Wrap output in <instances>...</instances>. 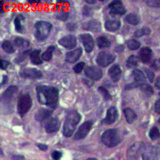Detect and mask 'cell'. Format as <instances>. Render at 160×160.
<instances>
[{
	"label": "cell",
	"mask_w": 160,
	"mask_h": 160,
	"mask_svg": "<svg viewBox=\"0 0 160 160\" xmlns=\"http://www.w3.org/2000/svg\"><path fill=\"white\" fill-rule=\"evenodd\" d=\"M36 92L38 101L41 104H45L52 109L57 107L59 91L56 88L39 85L36 87Z\"/></svg>",
	"instance_id": "cell-1"
},
{
	"label": "cell",
	"mask_w": 160,
	"mask_h": 160,
	"mask_svg": "<svg viewBox=\"0 0 160 160\" xmlns=\"http://www.w3.org/2000/svg\"><path fill=\"white\" fill-rule=\"evenodd\" d=\"M80 120L81 115L76 111H69L66 116L63 126V134L66 137L71 136Z\"/></svg>",
	"instance_id": "cell-2"
},
{
	"label": "cell",
	"mask_w": 160,
	"mask_h": 160,
	"mask_svg": "<svg viewBox=\"0 0 160 160\" xmlns=\"http://www.w3.org/2000/svg\"><path fill=\"white\" fill-rule=\"evenodd\" d=\"M101 141L104 145L111 148L117 146L121 141V136L118 129H110L103 132Z\"/></svg>",
	"instance_id": "cell-3"
},
{
	"label": "cell",
	"mask_w": 160,
	"mask_h": 160,
	"mask_svg": "<svg viewBox=\"0 0 160 160\" xmlns=\"http://www.w3.org/2000/svg\"><path fill=\"white\" fill-rule=\"evenodd\" d=\"M34 27L36 28L34 36L36 39L39 41H42L46 39L48 36L52 26L48 22L40 21L35 24Z\"/></svg>",
	"instance_id": "cell-4"
},
{
	"label": "cell",
	"mask_w": 160,
	"mask_h": 160,
	"mask_svg": "<svg viewBox=\"0 0 160 160\" xmlns=\"http://www.w3.org/2000/svg\"><path fill=\"white\" fill-rule=\"evenodd\" d=\"M32 106V99L29 94H25L22 95L18 102V112L21 116H23L29 111Z\"/></svg>",
	"instance_id": "cell-5"
},
{
	"label": "cell",
	"mask_w": 160,
	"mask_h": 160,
	"mask_svg": "<svg viewBox=\"0 0 160 160\" xmlns=\"http://www.w3.org/2000/svg\"><path fill=\"white\" fill-rule=\"evenodd\" d=\"M115 56L106 51L99 52L96 58V62L102 67H106L112 63L115 59Z\"/></svg>",
	"instance_id": "cell-6"
},
{
	"label": "cell",
	"mask_w": 160,
	"mask_h": 160,
	"mask_svg": "<svg viewBox=\"0 0 160 160\" xmlns=\"http://www.w3.org/2000/svg\"><path fill=\"white\" fill-rule=\"evenodd\" d=\"M142 160H158V154L155 146L151 144L144 145L142 151Z\"/></svg>",
	"instance_id": "cell-7"
},
{
	"label": "cell",
	"mask_w": 160,
	"mask_h": 160,
	"mask_svg": "<svg viewBox=\"0 0 160 160\" xmlns=\"http://www.w3.org/2000/svg\"><path fill=\"white\" fill-rule=\"evenodd\" d=\"M92 125V122L91 121H87L83 122L79 128L77 132L74 135V139L79 140L84 139L90 131Z\"/></svg>",
	"instance_id": "cell-8"
},
{
	"label": "cell",
	"mask_w": 160,
	"mask_h": 160,
	"mask_svg": "<svg viewBox=\"0 0 160 160\" xmlns=\"http://www.w3.org/2000/svg\"><path fill=\"white\" fill-rule=\"evenodd\" d=\"M60 126V122L58 118L52 117L49 118L48 119L45 121L44 128L47 132L52 133L56 132Z\"/></svg>",
	"instance_id": "cell-9"
},
{
	"label": "cell",
	"mask_w": 160,
	"mask_h": 160,
	"mask_svg": "<svg viewBox=\"0 0 160 160\" xmlns=\"http://www.w3.org/2000/svg\"><path fill=\"white\" fill-rule=\"evenodd\" d=\"M58 43L67 49H72L76 46L77 41L74 36L69 34L62 37L58 41Z\"/></svg>",
	"instance_id": "cell-10"
},
{
	"label": "cell",
	"mask_w": 160,
	"mask_h": 160,
	"mask_svg": "<svg viewBox=\"0 0 160 160\" xmlns=\"http://www.w3.org/2000/svg\"><path fill=\"white\" fill-rule=\"evenodd\" d=\"M84 73L89 78L97 81L101 79L102 76V72L101 69L96 66H89L84 71Z\"/></svg>",
	"instance_id": "cell-11"
},
{
	"label": "cell",
	"mask_w": 160,
	"mask_h": 160,
	"mask_svg": "<svg viewBox=\"0 0 160 160\" xmlns=\"http://www.w3.org/2000/svg\"><path fill=\"white\" fill-rule=\"evenodd\" d=\"M79 38L84 46L85 51L87 52H91L94 46L92 36L89 34H82L79 35Z\"/></svg>",
	"instance_id": "cell-12"
},
{
	"label": "cell",
	"mask_w": 160,
	"mask_h": 160,
	"mask_svg": "<svg viewBox=\"0 0 160 160\" xmlns=\"http://www.w3.org/2000/svg\"><path fill=\"white\" fill-rule=\"evenodd\" d=\"M20 76L25 78L38 79L42 76V72L35 68H26L20 72Z\"/></svg>",
	"instance_id": "cell-13"
},
{
	"label": "cell",
	"mask_w": 160,
	"mask_h": 160,
	"mask_svg": "<svg viewBox=\"0 0 160 160\" xmlns=\"http://www.w3.org/2000/svg\"><path fill=\"white\" fill-rule=\"evenodd\" d=\"M110 13L112 14L122 15L126 13V10L120 1H114L109 4Z\"/></svg>",
	"instance_id": "cell-14"
},
{
	"label": "cell",
	"mask_w": 160,
	"mask_h": 160,
	"mask_svg": "<svg viewBox=\"0 0 160 160\" xmlns=\"http://www.w3.org/2000/svg\"><path fill=\"white\" fill-rule=\"evenodd\" d=\"M144 144L141 142H137L133 144L128 150V155L130 159H134L138 156L139 152H142L144 147Z\"/></svg>",
	"instance_id": "cell-15"
},
{
	"label": "cell",
	"mask_w": 160,
	"mask_h": 160,
	"mask_svg": "<svg viewBox=\"0 0 160 160\" xmlns=\"http://www.w3.org/2000/svg\"><path fill=\"white\" fill-rule=\"evenodd\" d=\"M17 92L18 88L16 86H9L2 94L1 101L4 103L9 102Z\"/></svg>",
	"instance_id": "cell-16"
},
{
	"label": "cell",
	"mask_w": 160,
	"mask_h": 160,
	"mask_svg": "<svg viewBox=\"0 0 160 160\" xmlns=\"http://www.w3.org/2000/svg\"><path fill=\"white\" fill-rule=\"evenodd\" d=\"M118 118V112L115 106H112L108 109L104 122L106 124H111L114 122Z\"/></svg>",
	"instance_id": "cell-17"
},
{
	"label": "cell",
	"mask_w": 160,
	"mask_h": 160,
	"mask_svg": "<svg viewBox=\"0 0 160 160\" xmlns=\"http://www.w3.org/2000/svg\"><path fill=\"white\" fill-rule=\"evenodd\" d=\"M82 50L81 48H78L73 51H69L66 54V61L69 63H74L79 59L81 56Z\"/></svg>",
	"instance_id": "cell-18"
},
{
	"label": "cell",
	"mask_w": 160,
	"mask_h": 160,
	"mask_svg": "<svg viewBox=\"0 0 160 160\" xmlns=\"http://www.w3.org/2000/svg\"><path fill=\"white\" fill-rule=\"evenodd\" d=\"M82 28L86 31L92 32H99L101 31V22L97 20H91L87 22L82 24Z\"/></svg>",
	"instance_id": "cell-19"
},
{
	"label": "cell",
	"mask_w": 160,
	"mask_h": 160,
	"mask_svg": "<svg viewBox=\"0 0 160 160\" xmlns=\"http://www.w3.org/2000/svg\"><path fill=\"white\" fill-rule=\"evenodd\" d=\"M152 51L148 47H144L139 52L140 60L144 63H149L152 59Z\"/></svg>",
	"instance_id": "cell-20"
},
{
	"label": "cell",
	"mask_w": 160,
	"mask_h": 160,
	"mask_svg": "<svg viewBox=\"0 0 160 160\" xmlns=\"http://www.w3.org/2000/svg\"><path fill=\"white\" fill-rule=\"evenodd\" d=\"M52 113V111L51 110L46 108H41L36 113L35 119L38 121L42 122L48 119Z\"/></svg>",
	"instance_id": "cell-21"
},
{
	"label": "cell",
	"mask_w": 160,
	"mask_h": 160,
	"mask_svg": "<svg viewBox=\"0 0 160 160\" xmlns=\"http://www.w3.org/2000/svg\"><path fill=\"white\" fill-rule=\"evenodd\" d=\"M105 28L111 32H114L119 29L121 26V21L115 18L108 19L106 20L105 24Z\"/></svg>",
	"instance_id": "cell-22"
},
{
	"label": "cell",
	"mask_w": 160,
	"mask_h": 160,
	"mask_svg": "<svg viewBox=\"0 0 160 160\" xmlns=\"http://www.w3.org/2000/svg\"><path fill=\"white\" fill-rule=\"evenodd\" d=\"M108 75L114 82H118L121 76V68L118 64L113 65L109 69Z\"/></svg>",
	"instance_id": "cell-23"
},
{
	"label": "cell",
	"mask_w": 160,
	"mask_h": 160,
	"mask_svg": "<svg viewBox=\"0 0 160 160\" xmlns=\"http://www.w3.org/2000/svg\"><path fill=\"white\" fill-rule=\"evenodd\" d=\"M132 76L135 82L139 86L143 82L146 81V77L143 72L139 69H134L132 71Z\"/></svg>",
	"instance_id": "cell-24"
},
{
	"label": "cell",
	"mask_w": 160,
	"mask_h": 160,
	"mask_svg": "<svg viewBox=\"0 0 160 160\" xmlns=\"http://www.w3.org/2000/svg\"><path fill=\"white\" fill-rule=\"evenodd\" d=\"M124 114L126 118V119L128 123H132L136 119L137 116L134 111L129 108H126L124 109Z\"/></svg>",
	"instance_id": "cell-25"
},
{
	"label": "cell",
	"mask_w": 160,
	"mask_h": 160,
	"mask_svg": "<svg viewBox=\"0 0 160 160\" xmlns=\"http://www.w3.org/2000/svg\"><path fill=\"white\" fill-rule=\"evenodd\" d=\"M41 52V50L36 49L32 51L29 55L30 60L32 63L36 65H38L42 63V60L39 57V54Z\"/></svg>",
	"instance_id": "cell-26"
},
{
	"label": "cell",
	"mask_w": 160,
	"mask_h": 160,
	"mask_svg": "<svg viewBox=\"0 0 160 160\" xmlns=\"http://www.w3.org/2000/svg\"><path fill=\"white\" fill-rule=\"evenodd\" d=\"M97 44L99 48H109L111 46V41L105 36H100L97 38Z\"/></svg>",
	"instance_id": "cell-27"
},
{
	"label": "cell",
	"mask_w": 160,
	"mask_h": 160,
	"mask_svg": "<svg viewBox=\"0 0 160 160\" xmlns=\"http://www.w3.org/2000/svg\"><path fill=\"white\" fill-rule=\"evenodd\" d=\"M14 44L18 48H26L29 46V42L28 40H26L25 39L21 38V37H17L14 39Z\"/></svg>",
	"instance_id": "cell-28"
},
{
	"label": "cell",
	"mask_w": 160,
	"mask_h": 160,
	"mask_svg": "<svg viewBox=\"0 0 160 160\" xmlns=\"http://www.w3.org/2000/svg\"><path fill=\"white\" fill-rule=\"evenodd\" d=\"M126 21L132 25H136L139 22V18L136 14L134 13H130L128 14L125 18Z\"/></svg>",
	"instance_id": "cell-29"
},
{
	"label": "cell",
	"mask_w": 160,
	"mask_h": 160,
	"mask_svg": "<svg viewBox=\"0 0 160 160\" xmlns=\"http://www.w3.org/2000/svg\"><path fill=\"white\" fill-rule=\"evenodd\" d=\"M55 49V47L54 46H49L46 51L45 52H43V54L41 56V58L44 61H49L52 56V52L54 51V50Z\"/></svg>",
	"instance_id": "cell-30"
},
{
	"label": "cell",
	"mask_w": 160,
	"mask_h": 160,
	"mask_svg": "<svg viewBox=\"0 0 160 160\" xmlns=\"http://www.w3.org/2000/svg\"><path fill=\"white\" fill-rule=\"evenodd\" d=\"M138 59L135 55H131L127 59L126 66L129 68H134L138 66Z\"/></svg>",
	"instance_id": "cell-31"
},
{
	"label": "cell",
	"mask_w": 160,
	"mask_h": 160,
	"mask_svg": "<svg viewBox=\"0 0 160 160\" xmlns=\"http://www.w3.org/2000/svg\"><path fill=\"white\" fill-rule=\"evenodd\" d=\"M150 33H151V29L149 28L144 27V28H142L141 29H139L136 30L134 32V35L136 38H139V37H141L142 36L148 35Z\"/></svg>",
	"instance_id": "cell-32"
},
{
	"label": "cell",
	"mask_w": 160,
	"mask_h": 160,
	"mask_svg": "<svg viewBox=\"0 0 160 160\" xmlns=\"http://www.w3.org/2000/svg\"><path fill=\"white\" fill-rule=\"evenodd\" d=\"M2 48L3 50L7 53H13L15 51V49L12 44L8 41H4L2 44Z\"/></svg>",
	"instance_id": "cell-33"
},
{
	"label": "cell",
	"mask_w": 160,
	"mask_h": 160,
	"mask_svg": "<svg viewBox=\"0 0 160 160\" xmlns=\"http://www.w3.org/2000/svg\"><path fill=\"white\" fill-rule=\"evenodd\" d=\"M139 88L141 89V90L144 92L146 95H149V96H151L152 94H153L154 91H153V89L148 84H144L142 83L139 86Z\"/></svg>",
	"instance_id": "cell-34"
},
{
	"label": "cell",
	"mask_w": 160,
	"mask_h": 160,
	"mask_svg": "<svg viewBox=\"0 0 160 160\" xmlns=\"http://www.w3.org/2000/svg\"><path fill=\"white\" fill-rule=\"evenodd\" d=\"M23 18L22 16H17L14 19V26L16 31L18 32H22L23 31V27L21 24V21L22 20Z\"/></svg>",
	"instance_id": "cell-35"
},
{
	"label": "cell",
	"mask_w": 160,
	"mask_h": 160,
	"mask_svg": "<svg viewBox=\"0 0 160 160\" xmlns=\"http://www.w3.org/2000/svg\"><path fill=\"white\" fill-rule=\"evenodd\" d=\"M98 91L99 92V93L102 95L103 99H104V101H109L111 99V96L109 94V92H108V91L104 88L103 86H99L98 89Z\"/></svg>",
	"instance_id": "cell-36"
},
{
	"label": "cell",
	"mask_w": 160,
	"mask_h": 160,
	"mask_svg": "<svg viewBox=\"0 0 160 160\" xmlns=\"http://www.w3.org/2000/svg\"><path fill=\"white\" fill-rule=\"evenodd\" d=\"M127 46L130 50H136L140 47L141 43L136 39H129L127 42Z\"/></svg>",
	"instance_id": "cell-37"
},
{
	"label": "cell",
	"mask_w": 160,
	"mask_h": 160,
	"mask_svg": "<svg viewBox=\"0 0 160 160\" xmlns=\"http://www.w3.org/2000/svg\"><path fill=\"white\" fill-rule=\"evenodd\" d=\"M149 136L152 140H155L160 137V132L156 127H153L151 129Z\"/></svg>",
	"instance_id": "cell-38"
},
{
	"label": "cell",
	"mask_w": 160,
	"mask_h": 160,
	"mask_svg": "<svg viewBox=\"0 0 160 160\" xmlns=\"http://www.w3.org/2000/svg\"><path fill=\"white\" fill-rule=\"evenodd\" d=\"M30 54H31V50H27V51L21 53L20 54H19V56L16 58V59H14V61L16 62H21V61H24V59L27 57L28 55H30Z\"/></svg>",
	"instance_id": "cell-39"
},
{
	"label": "cell",
	"mask_w": 160,
	"mask_h": 160,
	"mask_svg": "<svg viewBox=\"0 0 160 160\" xmlns=\"http://www.w3.org/2000/svg\"><path fill=\"white\" fill-rule=\"evenodd\" d=\"M85 66V63L84 62H78V64H76L74 68H73V70L76 73H79L82 71V70L83 69L84 67Z\"/></svg>",
	"instance_id": "cell-40"
},
{
	"label": "cell",
	"mask_w": 160,
	"mask_h": 160,
	"mask_svg": "<svg viewBox=\"0 0 160 160\" xmlns=\"http://www.w3.org/2000/svg\"><path fill=\"white\" fill-rule=\"evenodd\" d=\"M146 4L150 7L160 8V1L158 0H149L146 1Z\"/></svg>",
	"instance_id": "cell-41"
},
{
	"label": "cell",
	"mask_w": 160,
	"mask_h": 160,
	"mask_svg": "<svg viewBox=\"0 0 160 160\" xmlns=\"http://www.w3.org/2000/svg\"><path fill=\"white\" fill-rule=\"evenodd\" d=\"M144 71L147 74V76L150 82H152L153 79H154V73L150 69H147V68H145L144 69Z\"/></svg>",
	"instance_id": "cell-42"
},
{
	"label": "cell",
	"mask_w": 160,
	"mask_h": 160,
	"mask_svg": "<svg viewBox=\"0 0 160 160\" xmlns=\"http://www.w3.org/2000/svg\"><path fill=\"white\" fill-rule=\"evenodd\" d=\"M51 156L54 160H59L62 156V152L58 151H54L51 154Z\"/></svg>",
	"instance_id": "cell-43"
},
{
	"label": "cell",
	"mask_w": 160,
	"mask_h": 160,
	"mask_svg": "<svg viewBox=\"0 0 160 160\" xmlns=\"http://www.w3.org/2000/svg\"><path fill=\"white\" fill-rule=\"evenodd\" d=\"M154 111L157 113H160V98H159L155 103Z\"/></svg>",
	"instance_id": "cell-44"
},
{
	"label": "cell",
	"mask_w": 160,
	"mask_h": 160,
	"mask_svg": "<svg viewBox=\"0 0 160 160\" xmlns=\"http://www.w3.org/2000/svg\"><path fill=\"white\" fill-rule=\"evenodd\" d=\"M1 68L2 69H5L7 68V67L9 65V62L6 60H3V59H1Z\"/></svg>",
	"instance_id": "cell-45"
},
{
	"label": "cell",
	"mask_w": 160,
	"mask_h": 160,
	"mask_svg": "<svg viewBox=\"0 0 160 160\" xmlns=\"http://www.w3.org/2000/svg\"><path fill=\"white\" fill-rule=\"evenodd\" d=\"M152 68H154L155 69H159L160 68V59H156L152 65Z\"/></svg>",
	"instance_id": "cell-46"
},
{
	"label": "cell",
	"mask_w": 160,
	"mask_h": 160,
	"mask_svg": "<svg viewBox=\"0 0 160 160\" xmlns=\"http://www.w3.org/2000/svg\"><path fill=\"white\" fill-rule=\"evenodd\" d=\"M38 148H39L40 149H41V150H42V151H46V150L47 149V148H48V147H47L46 145L42 144H38Z\"/></svg>",
	"instance_id": "cell-47"
},
{
	"label": "cell",
	"mask_w": 160,
	"mask_h": 160,
	"mask_svg": "<svg viewBox=\"0 0 160 160\" xmlns=\"http://www.w3.org/2000/svg\"><path fill=\"white\" fill-rule=\"evenodd\" d=\"M155 86L157 88L160 89V76H159L157 78V79L156 81V82H155Z\"/></svg>",
	"instance_id": "cell-48"
},
{
	"label": "cell",
	"mask_w": 160,
	"mask_h": 160,
	"mask_svg": "<svg viewBox=\"0 0 160 160\" xmlns=\"http://www.w3.org/2000/svg\"><path fill=\"white\" fill-rule=\"evenodd\" d=\"M156 151H157L158 156H160V144H157V146H156Z\"/></svg>",
	"instance_id": "cell-49"
},
{
	"label": "cell",
	"mask_w": 160,
	"mask_h": 160,
	"mask_svg": "<svg viewBox=\"0 0 160 160\" xmlns=\"http://www.w3.org/2000/svg\"><path fill=\"white\" fill-rule=\"evenodd\" d=\"M86 2H88V4H94L96 3V1H86Z\"/></svg>",
	"instance_id": "cell-50"
},
{
	"label": "cell",
	"mask_w": 160,
	"mask_h": 160,
	"mask_svg": "<svg viewBox=\"0 0 160 160\" xmlns=\"http://www.w3.org/2000/svg\"><path fill=\"white\" fill-rule=\"evenodd\" d=\"M86 160H97V159H95V158H88V159H86Z\"/></svg>",
	"instance_id": "cell-51"
},
{
	"label": "cell",
	"mask_w": 160,
	"mask_h": 160,
	"mask_svg": "<svg viewBox=\"0 0 160 160\" xmlns=\"http://www.w3.org/2000/svg\"><path fill=\"white\" fill-rule=\"evenodd\" d=\"M159 95H160V92H159Z\"/></svg>",
	"instance_id": "cell-52"
},
{
	"label": "cell",
	"mask_w": 160,
	"mask_h": 160,
	"mask_svg": "<svg viewBox=\"0 0 160 160\" xmlns=\"http://www.w3.org/2000/svg\"><path fill=\"white\" fill-rule=\"evenodd\" d=\"M159 122H160V119H159Z\"/></svg>",
	"instance_id": "cell-53"
}]
</instances>
